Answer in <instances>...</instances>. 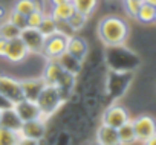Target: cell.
<instances>
[{
  "label": "cell",
  "instance_id": "6da1fadb",
  "mask_svg": "<svg viewBox=\"0 0 156 145\" xmlns=\"http://www.w3.org/2000/svg\"><path fill=\"white\" fill-rule=\"evenodd\" d=\"M97 35L107 47L121 46L130 35V26L124 19L118 16H106L98 22Z\"/></svg>",
  "mask_w": 156,
  "mask_h": 145
},
{
  "label": "cell",
  "instance_id": "7a4b0ae2",
  "mask_svg": "<svg viewBox=\"0 0 156 145\" xmlns=\"http://www.w3.org/2000/svg\"><path fill=\"white\" fill-rule=\"evenodd\" d=\"M106 63L110 70L116 72H133L139 67L141 60L136 54L121 46H109L106 52Z\"/></svg>",
  "mask_w": 156,
  "mask_h": 145
},
{
  "label": "cell",
  "instance_id": "3957f363",
  "mask_svg": "<svg viewBox=\"0 0 156 145\" xmlns=\"http://www.w3.org/2000/svg\"><path fill=\"white\" fill-rule=\"evenodd\" d=\"M35 102H37V105L41 112L43 119L48 121L51 116H54L60 110V107L66 102V98L63 96V93L60 92L58 87L44 86Z\"/></svg>",
  "mask_w": 156,
  "mask_h": 145
},
{
  "label": "cell",
  "instance_id": "277c9868",
  "mask_svg": "<svg viewBox=\"0 0 156 145\" xmlns=\"http://www.w3.org/2000/svg\"><path fill=\"white\" fill-rule=\"evenodd\" d=\"M133 80V72H116V70H110L107 74V80H106V93L110 99L116 101L119 99L127 89L130 87Z\"/></svg>",
  "mask_w": 156,
  "mask_h": 145
},
{
  "label": "cell",
  "instance_id": "5b68a950",
  "mask_svg": "<svg viewBox=\"0 0 156 145\" xmlns=\"http://www.w3.org/2000/svg\"><path fill=\"white\" fill-rule=\"evenodd\" d=\"M67 38L69 35L57 31L55 34L46 37V43H44V49H43V57L49 60H58L64 52H66V46H67Z\"/></svg>",
  "mask_w": 156,
  "mask_h": 145
},
{
  "label": "cell",
  "instance_id": "8992f818",
  "mask_svg": "<svg viewBox=\"0 0 156 145\" xmlns=\"http://www.w3.org/2000/svg\"><path fill=\"white\" fill-rule=\"evenodd\" d=\"M127 121H130V113L121 104H110L101 116V124L113 128H119Z\"/></svg>",
  "mask_w": 156,
  "mask_h": 145
},
{
  "label": "cell",
  "instance_id": "52a82bcc",
  "mask_svg": "<svg viewBox=\"0 0 156 145\" xmlns=\"http://www.w3.org/2000/svg\"><path fill=\"white\" fill-rule=\"evenodd\" d=\"M132 124L138 142H145L153 134H156V119L150 115H139L132 119Z\"/></svg>",
  "mask_w": 156,
  "mask_h": 145
},
{
  "label": "cell",
  "instance_id": "ba28073f",
  "mask_svg": "<svg viewBox=\"0 0 156 145\" xmlns=\"http://www.w3.org/2000/svg\"><path fill=\"white\" fill-rule=\"evenodd\" d=\"M0 93H2L8 101H11L12 104L25 99L20 80L9 77V75H3V74H0Z\"/></svg>",
  "mask_w": 156,
  "mask_h": 145
},
{
  "label": "cell",
  "instance_id": "9c48e42d",
  "mask_svg": "<svg viewBox=\"0 0 156 145\" xmlns=\"http://www.w3.org/2000/svg\"><path fill=\"white\" fill-rule=\"evenodd\" d=\"M20 38L26 44L29 54H43L46 37L40 32L38 28H25V29H22Z\"/></svg>",
  "mask_w": 156,
  "mask_h": 145
},
{
  "label": "cell",
  "instance_id": "30bf717a",
  "mask_svg": "<svg viewBox=\"0 0 156 145\" xmlns=\"http://www.w3.org/2000/svg\"><path fill=\"white\" fill-rule=\"evenodd\" d=\"M29 55V50L26 47V44L23 43V40L20 37H16V38H11L8 40V44H6V52H5V57L9 63H22L28 58Z\"/></svg>",
  "mask_w": 156,
  "mask_h": 145
},
{
  "label": "cell",
  "instance_id": "8fae6325",
  "mask_svg": "<svg viewBox=\"0 0 156 145\" xmlns=\"http://www.w3.org/2000/svg\"><path fill=\"white\" fill-rule=\"evenodd\" d=\"M46 134H48V124L44 119L26 121V122H23L22 130H20V136L35 139V140H43L46 137Z\"/></svg>",
  "mask_w": 156,
  "mask_h": 145
},
{
  "label": "cell",
  "instance_id": "7c38bea8",
  "mask_svg": "<svg viewBox=\"0 0 156 145\" xmlns=\"http://www.w3.org/2000/svg\"><path fill=\"white\" fill-rule=\"evenodd\" d=\"M66 74V70L60 66V63L57 60H49L48 64L44 66V70H43V81L46 86H54V87H58L63 77Z\"/></svg>",
  "mask_w": 156,
  "mask_h": 145
},
{
  "label": "cell",
  "instance_id": "4fadbf2b",
  "mask_svg": "<svg viewBox=\"0 0 156 145\" xmlns=\"http://www.w3.org/2000/svg\"><path fill=\"white\" fill-rule=\"evenodd\" d=\"M66 52L69 55H72L73 58H76V60H80V61L84 63V60H86V57L89 54V44L80 35H69Z\"/></svg>",
  "mask_w": 156,
  "mask_h": 145
},
{
  "label": "cell",
  "instance_id": "5bb4252c",
  "mask_svg": "<svg viewBox=\"0 0 156 145\" xmlns=\"http://www.w3.org/2000/svg\"><path fill=\"white\" fill-rule=\"evenodd\" d=\"M14 110L17 112V115L20 116V119L23 122L26 121H32V119H43L41 112L37 105L35 101H29V99H22L19 102L14 104Z\"/></svg>",
  "mask_w": 156,
  "mask_h": 145
},
{
  "label": "cell",
  "instance_id": "9a60e30c",
  "mask_svg": "<svg viewBox=\"0 0 156 145\" xmlns=\"http://www.w3.org/2000/svg\"><path fill=\"white\" fill-rule=\"evenodd\" d=\"M22 84V92H23V98L29 99V101H37L40 92L43 90V87L46 86L43 78H26V80H20Z\"/></svg>",
  "mask_w": 156,
  "mask_h": 145
},
{
  "label": "cell",
  "instance_id": "2e32d148",
  "mask_svg": "<svg viewBox=\"0 0 156 145\" xmlns=\"http://www.w3.org/2000/svg\"><path fill=\"white\" fill-rule=\"evenodd\" d=\"M95 142L98 145H121L119 137H118V130L109 125L101 124L97 128V139Z\"/></svg>",
  "mask_w": 156,
  "mask_h": 145
},
{
  "label": "cell",
  "instance_id": "e0dca14e",
  "mask_svg": "<svg viewBox=\"0 0 156 145\" xmlns=\"http://www.w3.org/2000/svg\"><path fill=\"white\" fill-rule=\"evenodd\" d=\"M22 125H23V121L20 119V116L14 110V105L11 109H6V110L0 112V127H5V128H9L12 131L20 133Z\"/></svg>",
  "mask_w": 156,
  "mask_h": 145
},
{
  "label": "cell",
  "instance_id": "ac0fdd59",
  "mask_svg": "<svg viewBox=\"0 0 156 145\" xmlns=\"http://www.w3.org/2000/svg\"><path fill=\"white\" fill-rule=\"evenodd\" d=\"M73 12H75L73 5H72L70 2H67V3H61V5H54V6L51 8L49 16H51L57 23H64V22L69 20V17H70Z\"/></svg>",
  "mask_w": 156,
  "mask_h": 145
},
{
  "label": "cell",
  "instance_id": "d6986e66",
  "mask_svg": "<svg viewBox=\"0 0 156 145\" xmlns=\"http://www.w3.org/2000/svg\"><path fill=\"white\" fill-rule=\"evenodd\" d=\"M57 61L60 63V66H61L66 72H69V74H72V75H75V77L83 70V61L73 58V57L69 55L67 52H64Z\"/></svg>",
  "mask_w": 156,
  "mask_h": 145
},
{
  "label": "cell",
  "instance_id": "ffe728a7",
  "mask_svg": "<svg viewBox=\"0 0 156 145\" xmlns=\"http://www.w3.org/2000/svg\"><path fill=\"white\" fill-rule=\"evenodd\" d=\"M118 130V137H119V142L121 145H133L136 143V134H135V128H133V124H132V119L127 121L126 124H122Z\"/></svg>",
  "mask_w": 156,
  "mask_h": 145
},
{
  "label": "cell",
  "instance_id": "44dd1931",
  "mask_svg": "<svg viewBox=\"0 0 156 145\" xmlns=\"http://www.w3.org/2000/svg\"><path fill=\"white\" fill-rule=\"evenodd\" d=\"M12 9L20 12V14H23V16H29L35 9L44 11L40 0H16L14 5H12Z\"/></svg>",
  "mask_w": 156,
  "mask_h": 145
},
{
  "label": "cell",
  "instance_id": "7402d4cb",
  "mask_svg": "<svg viewBox=\"0 0 156 145\" xmlns=\"http://www.w3.org/2000/svg\"><path fill=\"white\" fill-rule=\"evenodd\" d=\"M70 3L73 5V9L76 12L90 17L98 6V0H70Z\"/></svg>",
  "mask_w": 156,
  "mask_h": 145
},
{
  "label": "cell",
  "instance_id": "603a6c76",
  "mask_svg": "<svg viewBox=\"0 0 156 145\" xmlns=\"http://www.w3.org/2000/svg\"><path fill=\"white\" fill-rule=\"evenodd\" d=\"M154 12H156V8L154 6L142 2V5H141V8H139V11H138V14H136L135 19L139 20L144 25H150V23H154Z\"/></svg>",
  "mask_w": 156,
  "mask_h": 145
},
{
  "label": "cell",
  "instance_id": "cb8c5ba5",
  "mask_svg": "<svg viewBox=\"0 0 156 145\" xmlns=\"http://www.w3.org/2000/svg\"><path fill=\"white\" fill-rule=\"evenodd\" d=\"M87 19H89V17H86L84 14H80V12L75 11V12L69 17V20L66 22V25L69 26V29H70L72 32H78V31H81V29L86 26Z\"/></svg>",
  "mask_w": 156,
  "mask_h": 145
},
{
  "label": "cell",
  "instance_id": "d4e9b609",
  "mask_svg": "<svg viewBox=\"0 0 156 145\" xmlns=\"http://www.w3.org/2000/svg\"><path fill=\"white\" fill-rule=\"evenodd\" d=\"M38 29H40V32H41L44 37H49V35H52V34H55V32L58 31V23H57L49 14H44V17H43V20H41Z\"/></svg>",
  "mask_w": 156,
  "mask_h": 145
},
{
  "label": "cell",
  "instance_id": "484cf974",
  "mask_svg": "<svg viewBox=\"0 0 156 145\" xmlns=\"http://www.w3.org/2000/svg\"><path fill=\"white\" fill-rule=\"evenodd\" d=\"M19 139H20V133L0 127V145H17Z\"/></svg>",
  "mask_w": 156,
  "mask_h": 145
},
{
  "label": "cell",
  "instance_id": "4316f807",
  "mask_svg": "<svg viewBox=\"0 0 156 145\" xmlns=\"http://www.w3.org/2000/svg\"><path fill=\"white\" fill-rule=\"evenodd\" d=\"M20 29L17 26H14L9 20L6 22H2L0 23V35L6 40H11V38H16V37H20Z\"/></svg>",
  "mask_w": 156,
  "mask_h": 145
},
{
  "label": "cell",
  "instance_id": "83f0119b",
  "mask_svg": "<svg viewBox=\"0 0 156 145\" xmlns=\"http://www.w3.org/2000/svg\"><path fill=\"white\" fill-rule=\"evenodd\" d=\"M44 11H40V9H35L32 11L29 16H26V26L28 28H38L43 17H44Z\"/></svg>",
  "mask_w": 156,
  "mask_h": 145
},
{
  "label": "cell",
  "instance_id": "f1b7e54d",
  "mask_svg": "<svg viewBox=\"0 0 156 145\" xmlns=\"http://www.w3.org/2000/svg\"><path fill=\"white\" fill-rule=\"evenodd\" d=\"M8 20H9L14 26H17L20 31L25 29V28H28V26H26V16H23V14L14 11V9H11V12L8 14Z\"/></svg>",
  "mask_w": 156,
  "mask_h": 145
},
{
  "label": "cell",
  "instance_id": "f546056e",
  "mask_svg": "<svg viewBox=\"0 0 156 145\" xmlns=\"http://www.w3.org/2000/svg\"><path fill=\"white\" fill-rule=\"evenodd\" d=\"M141 5H142V0H124V11L127 16L135 19Z\"/></svg>",
  "mask_w": 156,
  "mask_h": 145
},
{
  "label": "cell",
  "instance_id": "4dcf8cb0",
  "mask_svg": "<svg viewBox=\"0 0 156 145\" xmlns=\"http://www.w3.org/2000/svg\"><path fill=\"white\" fill-rule=\"evenodd\" d=\"M70 139H72V136H70L67 131H61V133L57 136L55 145H69V143H70Z\"/></svg>",
  "mask_w": 156,
  "mask_h": 145
},
{
  "label": "cell",
  "instance_id": "1f68e13d",
  "mask_svg": "<svg viewBox=\"0 0 156 145\" xmlns=\"http://www.w3.org/2000/svg\"><path fill=\"white\" fill-rule=\"evenodd\" d=\"M40 142H41V140H35V139H29V137L20 136L17 145H40Z\"/></svg>",
  "mask_w": 156,
  "mask_h": 145
},
{
  "label": "cell",
  "instance_id": "d6a6232c",
  "mask_svg": "<svg viewBox=\"0 0 156 145\" xmlns=\"http://www.w3.org/2000/svg\"><path fill=\"white\" fill-rule=\"evenodd\" d=\"M14 104L11 102V101H8L2 93H0V112H2V110H6V109H11Z\"/></svg>",
  "mask_w": 156,
  "mask_h": 145
},
{
  "label": "cell",
  "instance_id": "836d02e7",
  "mask_svg": "<svg viewBox=\"0 0 156 145\" xmlns=\"http://www.w3.org/2000/svg\"><path fill=\"white\" fill-rule=\"evenodd\" d=\"M6 44H8V40L3 38L2 35H0V57H5V52H6Z\"/></svg>",
  "mask_w": 156,
  "mask_h": 145
},
{
  "label": "cell",
  "instance_id": "e575fe53",
  "mask_svg": "<svg viewBox=\"0 0 156 145\" xmlns=\"http://www.w3.org/2000/svg\"><path fill=\"white\" fill-rule=\"evenodd\" d=\"M8 17V9L3 6V5H0V22H2L3 19Z\"/></svg>",
  "mask_w": 156,
  "mask_h": 145
},
{
  "label": "cell",
  "instance_id": "d590c367",
  "mask_svg": "<svg viewBox=\"0 0 156 145\" xmlns=\"http://www.w3.org/2000/svg\"><path fill=\"white\" fill-rule=\"evenodd\" d=\"M142 145H156V134H153L150 139H147L145 142H142Z\"/></svg>",
  "mask_w": 156,
  "mask_h": 145
},
{
  "label": "cell",
  "instance_id": "8d00e7d4",
  "mask_svg": "<svg viewBox=\"0 0 156 145\" xmlns=\"http://www.w3.org/2000/svg\"><path fill=\"white\" fill-rule=\"evenodd\" d=\"M67 2H70V0H49L51 6H54V5H61V3H67Z\"/></svg>",
  "mask_w": 156,
  "mask_h": 145
},
{
  "label": "cell",
  "instance_id": "74e56055",
  "mask_svg": "<svg viewBox=\"0 0 156 145\" xmlns=\"http://www.w3.org/2000/svg\"><path fill=\"white\" fill-rule=\"evenodd\" d=\"M142 2H145V3H148V5H151V6L156 8V0H142Z\"/></svg>",
  "mask_w": 156,
  "mask_h": 145
},
{
  "label": "cell",
  "instance_id": "f35d334b",
  "mask_svg": "<svg viewBox=\"0 0 156 145\" xmlns=\"http://www.w3.org/2000/svg\"><path fill=\"white\" fill-rule=\"evenodd\" d=\"M154 23H156V12H154Z\"/></svg>",
  "mask_w": 156,
  "mask_h": 145
},
{
  "label": "cell",
  "instance_id": "ab89813d",
  "mask_svg": "<svg viewBox=\"0 0 156 145\" xmlns=\"http://www.w3.org/2000/svg\"><path fill=\"white\" fill-rule=\"evenodd\" d=\"M92 145H98V143H97V142H95V143H92Z\"/></svg>",
  "mask_w": 156,
  "mask_h": 145
}]
</instances>
